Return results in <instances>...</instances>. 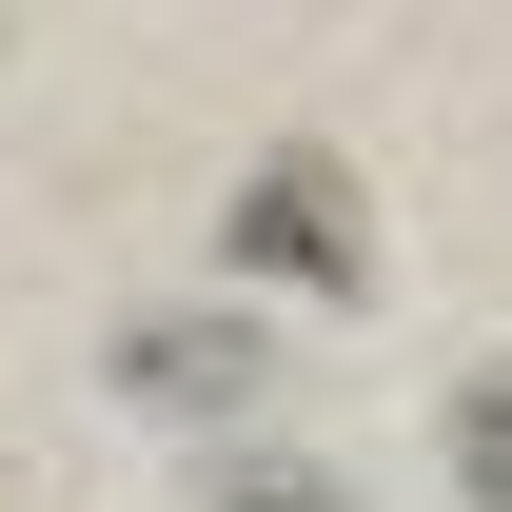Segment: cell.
I'll return each mask as SVG.
<instances>
[{
    "mask_svg": "<svg viewBox=\"0 0 512 512\" xmlns=\"http://www.w3.org/2000/svg\"><path fill=\"white\" fill-rule=\"evenodd\" d=\"M197 512H355V473H335V453H276V434H237L217 473H197Z\"/></svg>",
    "mask_w": 512,
    "mask_h": 512,
    "instance_id": "obj_3",
    "label": "cell"
},
{
    "mask_svg": "<svg viewBox=\"0 0 512 512\" xmlns=\"http://www.w3.org/2000/svg\"><path fill=\"white\" fill-rule=\"evenodd\" d=\"M434 453H453V493H473V512H512V355L434 394Z\"/></svg>",
    "mask_w": 512,
    "mask_h": 512,
    "instance_id": "obj_4",
    "label": "cell"
},
{
    "mask_svg": "<svg viewBox=\"0 0 512 512\" xmlns=\"http://www.w3.org/2000/svg\"><path fill=\"white\" fill-rule=\"evenodd\" d=\"M217 256H237V296H316V316H355V296H375V197H355V158L276 138V158L217 197Z\"/></svg>",
    "mask_w": 512,
    "mask_h": 512,
    "instance_id": "obj_1",
    "label": "cell"
},
{
    "mask_svg": "<svg viewBox=\"0 0 512 512\" xmlns=\"http://www.w3.org/2000/svg\"><path fill=\"white\" fill-rule=\"evenodd\" d=\"M119 414H197V434H237L256 394H276V316H119Z\"/></svg>",
    "mask_w": 512,
    "mask_h": 512,
    "instance_id": "obj_2",
    "label": "cell"
}]
</instances>
